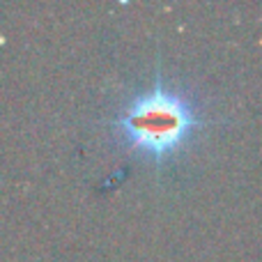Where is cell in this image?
<instances>
[{
  "label": "cell",
  "instance_id": "cell-1",
  "mask_svg": "<svg viewBox=\"0 0 262 262\" xmlns=\"http://www.w3.org/2000/svg\"><path fill=\"white\" fill-rule=\"evenodd\" d=\"M205 122L207 120L193 99L170 85L163 74H157L152 85L129 97L127 104L108 120V127L134 152L145 154L161 166L180 152Z\"/></svg>",
  "mask_w": 262,
  "mask_h": 262
}]
</instances>
